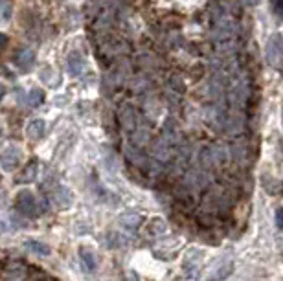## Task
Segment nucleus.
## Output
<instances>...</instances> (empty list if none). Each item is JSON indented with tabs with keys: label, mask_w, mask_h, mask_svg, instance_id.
I'll return each mask as SVG.
<instances>
[{
	"label": "nucleus",
	"mask_w": 283,
	"mask_h": 281,
	"mask_svg": "<svg viewBox=\"0 0 283 281\" xmlns=\"http://www.w3.org/2000/svg\"><path fill=\"white\" fill-rule=\"evenodd\" d=\"M15 208L18 213H22L26 217L39 215V202L35 200L32 191H20L17 195V200H15Z\"/></svg>",
	"instance_id": "nucleus-1"
},
{
	"label": "nucleus",
	"mask_w": 283,
	"mask_h": 281,
	"mask_svg": "<svg viewBox=\"0 0 283 281\" xmlns=\"http://www.w3.org/2000/svg\"><path fill=\"white\" fill-rule=\"evenodd\" d=\"M20 164V151L18 147H9L0 155V167L4 171H13Z\"/></svg>",
	"instance_id": "nucleus-2"
},
{
	"label": "nucleus",
	"mask_w": 283,
	"mask_h": 281,
	"mask_svg": "<svg viewBox=\"0 0 283 281\" xmlns=\"http://www.w3.org/2000/svg\"><path fill=\"white\" fill-rule=\"evenodd\" d=\"M85 68V61L79 54H70L68 59H66V70H68L70 75H79Z\"/></svg>",
	"instance_id": "nucleus-3"
},
{
	"label": "nucleus",
	"mask_w": 283,
	"mask_h": 281,
	"mask_svg": "<svg viewBox=\"0 0 283 281\" xmlns=\"http://www.w3.org/2000/svg\"><path fill=\"white\" fill-rule=\"evenodd\" d=\"M33 61H35V54L30 48H22L15 54V65L20 68H28L30 65H33Z\"/></svg>",
	"instance_id": "nucleus-4"
},
{
	"label": "nucleus",
	"mask_w": 283,
	"mask_h": 281,
	"mask_svg": "<svg viewBox=\"0 0 283 281\" xmlns=\"http://www.w3.org/2000/svg\"><path fill=\"white\" fill-rule=\"evenodd\" d=\"M52 200L59 208H66L70 204V191L63 186H57V188L52 191Z\"/></svg>",
	"instance_id": "nucleus-5"
},
{
	"label": "nucleus",
	"mask_w": 283,
	"mask_h": 281,
	"mask_svg": "<svg viewBox=\"0 0 283 281\" xmlns=\"http://www.w3.org/2000/svg\"><path fill=\"white\" fill-rule=\"evenodd\" d=\"M44 131H46V125H44V121H42V120L30 121V123H28V127H26L28 136H30L32 140H41L42 136H44Z\"/></svg>",
	"instance_id": "nucleus-6"
},
{
	"label": "nucleus",
	"mask_w": 283,
	"mask_h": 281,
	"mask_svg": "<svg viewBox=\"0 0 283 281\" xmlns=\"http://www.w3.org/2000/svg\"><path fill=\"white\" fill-rule=\"evenodd\" d=\"M120 222L127 230H136L138 226L142 224V217L138 213H125V215L120 217Z\"/></svg>",
	"instance_id": "nucleus-7"
},
{
	"label": "nucleus",
	"mask_w": 283,
	"mask_h": 281,
	"mask_svg": "<svg viewBox=\"0 0 283 281\" xmlns=\"http://www.w3.org/2000/svg\"><path fill=\"white\" fill-rule=\"evenodd\" d=\"M35 176H37V164L35 162H30L26 167H24L22 175H20V182L28 184V182H35Z\"/></svg>",
	"instance_id": "nucleus-8"
},
{
	"label": "nucleus",
	"mask_w": 283,
	"mask_h": 281,
	"mask_svg": "<svg viewBox=\"0 0 283 281\" xmlns=\"http://www.w3.org/2000/svg\"><path fill=\"white\" fill-rule=\"evenodd\" d=\"M28 248L32 250L33 253H39V256H50V246L44 243H39V241H30Z\"/></svg>",
	"instance_id": "nucleus-9"
},
{
	"label": "nucleus",
	"mask_w": 283,
	"mask_h": 281,
	"mask_svg": "<svg viewBox=\"0 0 283 281\" xmlns=\"http://www.w3.org/2000/svg\"><path fill=\"white\" fill-rule=\"evenodd\" d=\"M11 19V2L9 0H0V20Z\"/></svg>",
	"instance_id": "nucleus-10"
},
{
	"label": "nucleus",
	"mask_w": 283,
	"mask_h": 281,
	"mask_svg": "<svg viewBox=\"0 0 283 281\" xmlns=\"http://www.w3.org/2000/svg\"><path fill=\"white\" fill-rule=\"evenodd\" d=\"M42 90H32V92L28 94V105L30 107H39L42 103Z\"/></svg>",
	"instance_id": "nucleus-11"
},
{
	"label": "nucleus",
	"mask_w": 283,
	"mask_h": 281,
	"mask_svg": "<svg viewBox=\"0 0 283 281\" xmlns=\"http://www.w3.org/2000/svg\"><path fill=\"white\" fill-rule=\"evenodd\" d=\"M81 261H83V265L87 267L88 272H92L96 268V259H94V256H92L90 252H81Z\"/></svg>",
	"instance_id": "nucleus-12"
},
{
	"label": "nucleus",
	"mask_w": 283,
	"mask_h": 281,
	"mask_svg": "<svg viewBox=\"0 0 283 281\" xmlns=\"http://www.w3.org/2000/svg\"><path fill=\"white\" fill-rule=\"evenodd\" d=\"M232 274V265L230 263H226V265H223V267L219 268V272H217V276L214 277L215 281H223L226 276H230Z\"/></svg>",
	"instance_id": "nucleus-13"
},
{
	"label": "nucleus",
	"mask_w": 283,
	"mask_h": 281,
	"mask_svg": "<svg viewBox=\"0 0 283 281\" xmlns=\"http://www.w3.org/2000/svg\"><path fill=\"white\" fill-rule=\"evenodd\" d=\"M276 226H278L279 230H283V208H279L278 212H276Z\"/></svg>",
	"instance_id": "nucleus-14"
},
{
	"label": "nucleus",
	"mask_w": 283,
	"mask_h": 281,
	"mask_svg": "<svg viewBox=\"0 0 283 281\" xmlns=\"http://www.w3.org/2000/svg\"><path fill=\"white\" fill-rule=\"evenodd\" d=\"M6 44H8V37H6L4 33H0V50H4Z\"/></svg>",
	"instance_id": "nucleus-15"
},
{
	"label": "nucleus",
	"mask_w": 283,
	"mask_h": 281,
	"mask_svg": "<svg viewBox=\"0 0 283 281\" xmlns=\"http://www.w3.org/2000/svg\"><path fill=\"white\" fill-rule=\"evenodd\" d=\"M4 281H26L22 277H4Z\"/></svg>",
	"instance_id": "nucleus-16"
},
{
	"label": "nucleus",
	"mask_w": 283,
	"mask_h": 281,
	"mask_svg": "<svg viewBox=\"0 0 283 281\" xmlns=\"http://www.w3.org/2000/svg\"><path fill=\"white\" fill-rule=\"evenodd\" d=\"M4 94H6V87L2 83H0V99H2V97H4Z\"/></svg>",
	"instance_id": "nucleus-17"
},
{
	"label": "nucleus",
	"mask_w": 283,
	"mask_h": 281,
	"mask_svg": "<svg viewBox=\"0 0 283 281\" xmlns=\"http://www.w3.org/2000/svg\"><path fill=\"white\" fill-rule=\"evenodd\" d=\"M0 140H2V127H0Z\"/></svg>",
	"instance_id": "nucleus-18"
}]
</instances>
